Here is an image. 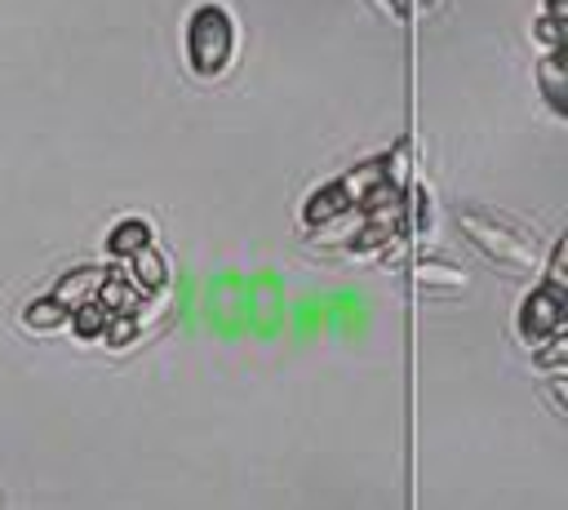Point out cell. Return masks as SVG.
Returning <instances> with one entry per match:
<instances>
[{
    "mask_svg": "<svg viewBox=\"0 0 568 510\" xmlns=\"http://www.w3.org/2000/svg\"><path fill=\"white\" fill-rule=\"evenodd\" d=\"M457 226L470 235V244H475L484 257H493V262L506 266V271L528 275V271L541 266V253H537L532 235L519 231V226L506 222V217H493V213H484V208H462V213H457Z\"/></svg>",
    "mask_w": 568,
    "mask_h": 510,
    "instance_id": "cell-2",
    "label": "cell"
},
{
    "mask_svg": "<svg viewBox=\"0 0 568 510\" xmlns=\"http://www.w3.org/2000/svg\"><path fill=\"white\" fill-rule=\"evenodd\" d=\"M546 284H559V288H564V239H559L555 253H550V275H546Z\"/></svg>",
    "mask_w": 568,
    "mask_h": 510,
    "instance_id": "cell-8",
    "label": "cell"
},
{
    "mask_svg": "<svg viewBox=\"0 0 568 510\" xmlns=\"http://www.w3.org/2000/svg\"><path fill=\"white\" fill-rule=\"evenodd\" d=\"M67 319H71V310H67L62 302H53V297H49V302H31V306L22 310V324L36 328V333H53V328H62Z\"/></svg>",
    "mask_w": 568,
    "mask_h": 510,
    "instance_id": "cell-6",
    "label": "cell"
},
{
    "mask_svg": "<svg viewBox=\"0 0 568 510\" xmlns=\"http://www.w3.org/2000/svg\"><path fill=\"white\" fill-rule=\"evenodd\" d=\"M564 288L559 284H537L524 302H519V315H515V333L528 341V346H541L546 337L564 333Z\"/></svg>",
    "mask_w": 568,
    "mask_h": 510,
    "instance_id": "cell-3",
    "label": "cell"
},
{
    "mask_svg": "<svg viewBox=\"0 0 568 510\" xmlns=\"http://www.w3.org/2000/svg\"><path fill=\"white\" fill-rule=\"evenodd\" d=\"M541 89H546L550 106H555V111H564V89H559V53H550V58L541 62Z\"/></svg>",
    "mask_w": 568,
    "mask_h": 510,
    "instance_id": "cell-7",
    "label": "cell"
},
{
    "mask_svg": "<svg viewBox=\"0 0 568 510\" xmlns=\"http://www.w3.org/2000/svg\"><path fill=\"white\" fill-rule=\"evenodd\" d=\"M240 49V27L226 4H200L186 18V67L200 80H217L231 71Z\"/></svg>",
    "mask_w": 568,
    "mask_h": 510,
    "instance_id": "cell-1",
    "label": "cell"
},
{
    "mask_svg": "<svg viewBox=\"0 0 568 510\" xmlns=\"http://www.w3.org/2000/svg\"><path fill=\"white\" fill-rule=\"evenodd\" d=\"M102 271H75V275H67L58 288H53V302H71V306H80V302H93L98 297V288H102Z\"/></svg>",
    "mask_w": 568,
    "mask_h": 510,
    "instance_id": "cell-5",
    "label": "cell"
},
{
    "mask_svg": "<svg viewBox=\"0 0 568 510\" xmlns=\"http://www.w3.org/2000/svg\"><path fill=\"white\" fill-rule=\"evenodd\" d=\"M408 275H413V284H422V288H448V293L466 288V275H462L457 266H448V262H413Z\"/></svg>",
    "mask_w": 568,
    "mask_h": 510,
    "instance_id": "cell-4",
    "label": "cell"
}]
</instances>
